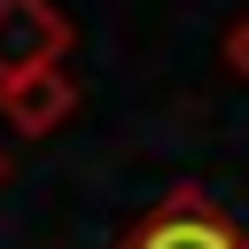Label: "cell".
Listing matches in <instances>:
<instances>
[{
	"mask_svg": "<svg viewBox=\"0 0 249 249\" xmlns=\"http://www.w3.org/2000/svg\"><path fill=\"white\" fill-rule=\"evenodd\" d=\"M0 179H8V156H0Z\"/></svg>",
	"mask_w": 249,
	"mask_h": 249,
	"instance_id": "5",
	"label": "cell"
},
{
	"mask_svg": "<svg viewBox=\"0 0 249 249\" xmlns=\"http://www.w3.org/2000/svg\"><path fill=\"white\" fill-rule=\"evenodd\" d=\"M70 109H78V78H70L62 62H47V70H23V78H8V86H0V117H8L23 140H47V132H62V124H70Z\"/></svg>",
	"mask_w": 249,
	"mask_h": 249,
	"instance_id": "3",
	"label": "cell"
},
{
	"mask_svg": "<svg viewBox=\"0 0 249 249\" xmlns=\"http://www.w3.org/2000/svg\"><path fill=\"white\" fill-rule=\"evenodd\" d=\"M117 249H249V233H241L202 187H171Z\"/></svg>",
	"mask_w": 249,
	"mask_h": 249,
	"instance_id": "1",
	"label": "cell"
},
{
	"mask_svg": "<svg viewBox=\"0 0 249 249\" xmlns=\"http://www.w3.org/2000/svg\"><path fill=\"white\" fill-rule=\"evenodd\" d=\"M226 62L241 70V86H249V8L233 16V31H226Z\"/></svg>",
	"mask_w": 249,
	"mask_h": 249,
	"instance_id": "4",
	"label": "cell"
},
{
	"mask_svg": "<svg viewBox=\"0 0 249 249\" xmlns=\"http://www.w3.org/2000/svg\"><path fill=\"white\" fill-rule=\"evenodd\" d=\"M70 54V16L54 0H0V86Z\"/></svg>",
	"mask_w": 249,
	"mask_h": 249,
	"instance_id": "2",
	"label": "cell"
}]
</instances>
